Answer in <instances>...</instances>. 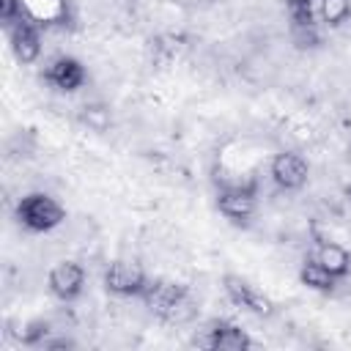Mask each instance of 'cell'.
Instances as JSON below:
<instances>
[{"label": "cell", "instance_id": "cell-16", "mask_svg": "<svg viewBox=\"0 0 351 351\" xmlns=\"http://www.w3.org/2000/svg\"><path fill=\"white\" fill-rule=\"evenodd\" d=\"M49 335H52L49 324H47L44 318H33V321H27L25 329L19 332V343L27 346V348H41Z\"/></svg>", "mask_w": 351, "mask_h": 351}, {"label": "cell", "instance_id": "cell-12", "mask_svg": "<svg viewBox=\"0 0 351 351\" xmlns=\"http://www.w3.org/2000/svg\"><path fill=\"white\" fill-rule=\"evenodd\" d=\"M299 282L310 291H318V293H332L335 285H337V277H332L313 255H307L299 266Z\"/></svg>", "mask_w": 351, "mask_h": 351}, {"label": "cell", "instance_id": "cell-10", "mask_svg": "<svg viewBox=\"0 0 351 351\" xmlns=\"http://www.w3.org/2000/svg\"><path fill=\"white\" fill-rule=\"evenodd\" d=\"M47 285H49V293L60 302H74L80 299L82 288H85V269L74 261H60L49 269L47 274Z\"/></svg>", "mask_w": 351, "mask_h": 351}, {"label": "cell", "instance_id": "cell-5", "mask_svg": "<svg viewBox=\"0 0 351 351\" xmlns=\"http://www.w3.org/2000/svg\"><path fill=\"white\" fill-rule=\"evenodd\" d=\"M222 288H225V296H228L236 307H241V310H247V313H252V315H261V318L274 315V302H271L263 291H258L250 280H244L241 274L228 271V274L222 277Z\"/></svg>", "mask_w": 351, "mask_h": 351}, {"label": "cell", "instance_id": "cell-11", "mask_svg": "<svg viewBox=\"0 0 351 351\" xmlns=\"http://www.w3.org/2000/svg\"><path fill=\"white\" fill-rule=\"evenodd\" d=\"M313 258L337 280H346L351 274V252L343 247V244H335V241H318Z\"/></svg>", "mask_w": 351, "mask_h": 351}, {"label": "cell", "instance_id": "cell-9", "mask_svg": "<svg viewBox=\"0 0 351 351\" xmlns=\"http://www.w3.org/2000/svg\"><path fill=\"white\" fill-rule=\"evenodd\" d=\"M41 80H44L47 85H52L55 90H60V93H74V90H80V88L88 82V71H85V66H82L77 58H71V55H58V58H52L49 66L41 71Z\"/></svg>", "mask_w": 351, "mask_h": 351}, {"label": "cell", "instance_id": "cell-15", "mask_svg": "<svg viewBox=\"0 0 351 351\" xmlns=\"http://www.w3.org/2000/svg\"><path fill=\"white\" fill-rule=\"evenodd\" d=\"M285 11H288L291 25H315L318 0H285Z\"/></svg>", "mask_w": 351, "mask_h": 351}, {"label": "cell", "instance_id": "cell-1", "mask_svg": "<svg viewBox=\"0 0 351 351\" xmlns=\"http://www.w3.org/2000/svg\"><path fill=\"white\" fill-rule=\"evenodd\" d=\"M14 217L30 233H49L66 219V208L47 192H30V195L19 197Z\"/></svg>", "mask_w": 351, "mask_h": 351}, {"label": "cell", "instance_id": "cell-19", "mask_svg": "<svg viewBox=\"0 0 351 351\" xmlns=\"http://www.w3.org/2000/svg\"><path fill=\"white\" fill-rule=\"evenodd\" d=\"M346 197H348V200H351V186H346Z\"/></svg>", "mask_w": 351, "mask_h": 351}, {"label": "cell", "instance_id": "cell-7", "mask_svg": "<svg viewBox=\"0 0 351 351\" xmlns=\"http://www.w3.org/2000/svg\"><path fill=\"white\" fill-rule=\"evenodd\" d=\"M269 176L282 192H299V189H304V184L310 178V165L296 151H280L271 156Z\"/></svg>", "mask_w": 351, "mask_h": 351}, {"label": "cell", "instance_id": "cell-13", "mask_svg": "<svg viewBox=\"0 0 351 351\" xmlns=\"http://www.w3.org/2000/svg\"><path fill=\"white\" fill-rule=\"evenodd\" d=\"M77 121H80L88 132L104 134V132H110V126H112L110 104H104V101H85V104L80 107V112H77Z\"/></svg>", "mask_w": 351, "mask_h": 351}, {"label": "cell", "instance_id": "cell-3", "mask_svg": "<svg viewBox=\"0 0 351 351\" xmlns=\"http://www.w3.org/2000/svg\"><path fill=\"white\" fill-rule=\"evenodd\" d=\"M189 296H192V293H189V288H186L184 282L162 280V277H151L148 285H145L143 293H140L143 304H145L162 324H167V318L176 313V307H178L184 299H189Z\"/></svg>", "mask_w": 351, "mask_h": 351}, {"label": "cell", "instance_id": "cell-14", "mask_svg": "<svg viewBox=\"0 0 351 351\" xmlns=\"http://www.w3.org/2000/svg\"><path fill=\"white\" fill-rule=\"evenodd\" d=\"M318 16L329 27H340L351 19V0H318Z\"/></svg>", "mask_w": 351, "mask_h": 351}, {"label": "cell", "instance_id": "cell-8", "mask_svg": "<svg viewBox=\"0 0 351 351\" xmlns=\"http://www.w3.org/2000/svg\"><path fill=\"white\" fill-rule=\"evenodd\" d=\"M5 36H8V44H11V52L19 63H36L38 55H41V25L33 22L30 16L25 19H16L5 27Z\"/></svg>", "mask_w": 351, "mask_h": 351}, {"label": "cell", "instance_id": "cell-18", "mask_svg": "<svg viewBox=\"0 0 351 351\" xmlns=\"http://www.w3.org/2000/svg\"><path fill=\"white\" fill-rule=\"evenodd\" d=\"M25 16H27V11H25L22 0H0V22H3V27H8L11 22L25 19Z\"/></svg>", "mask_w": 351, "mask_h": 351}, {"label": "cell", "instance_id": "cell-6", "mask_svg": "<svg viewBox=\"0 0 351 351\" xmlns=\"http://www.w3.org/2000/svg\"><path fill=\"white\" fill-rule=\"evenodd\" d=\"M195 346L211 348V351H247L252 348V337L233 321H211L203 335H195Z\"/></svg>", "mask_w": 351, "mask_h": 351}, {"label": "cell", "instance_id": "cell-17", "mask_svg": "<svg viewBox=\"0 0 351 351\" xmlns=\"http://www.w3.org/2000/svg\"><path fill=\"white\" fill-rule=\"evenodd\" d=\"M291 41L299 49H313L321 44V36H318L315 25H291Z\"/></svg>", "mask_w": 351, "mask_h": 351}, {"label": "cell", "instance_id": "cell-2", "mask_svg": "<svg viewBox=\"0 0 351 351\" xmlns=\"http://www.w3.org/2000/svg\"><path fill=\"white\" fill-rule=\"evenodd\" d=\"M217 208L233 225H247L258 208V181H222L217 186Z\"/></svg>", "mask_w": 351, "mask_h": 351}, {"label": "cell", "instance_id": "cell-4", "mask_svg": "<svg viewBox=\"0 0 351 351\" xmlns=\"http://www.w3.org/2000/svg\"><path fill=\"white\" fill-rule=\"evenodd\" d=\"M148 280L151 277L145 274V269L129 258H118L104 269V288L115 296H123V299L140 296L143 288L148 285Z\"/></svg>", "mask_w": 351, "mask_h": 351}]
</instances>
